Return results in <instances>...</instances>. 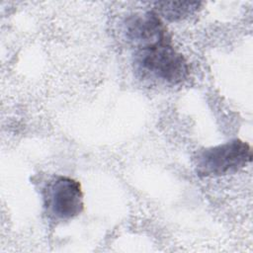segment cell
I'll use <instances>...</instances> for the list:
<instances>
[{"instance_id":"obj_1","label":"cell","mask_w":253,"mask_h":253,"mask_svg":"<svg viewBox=\"0 0 253 253\" xmlns=\"http://www.w3.org/2000/svg\"><path fill=\"white\" fill-rule=\"evenodd\" d=\"M134 64L142 75L171 84L181 83L189 74L187 61L170 41L136 49Z\"/></svg>"},{"instance_id":"obj_2","label":"cell","mask_w":253,"mask_h":253,"mask_svg":"<svg viewBox=\"0 0 253 253\" xmlns=\"http://www.w3.org/2000/svg\"><path fill=\"white\" fill-rule=\"evenodd\" d=\"M251 160L250 145L240 139H233L199 151L194 158V167L200 177H219L236 173Z\"/></svg>"},{"instance_id":"obj_3","label":"cell","mask_w":253,"mask_h":253,"mask_svg":"<svg viewBox=\"0 0 253 253\" xmlns=\"http://www.w3.org/2000/svg\"><path fill=\"white\" fill-rule=\"evenodd\" d=\"M44 206L56 218L69 219L83 210V193L79 182L66 176H55L45 186Z\"/></svg>"},{"instance_id":"obj_4","label":"cell","mask_w":253,"mask_h":253,"mask_svg":"<svg viewBox=\"0 0 253 253\" xmlns=\"http://www.w3.org/2000/svg\"><path fill=\"white\" fill-rule=\"evenodd\" d=\"M124 34L136 49L170 41L160 17L153 11L127 17L124 22Z\"/></svg>"},{"instance_id":"obj_5","label":"cell","mask_w":253,"mask_h":253,"mask_svg":"<svg viewBox=\"0 0 253 253\" xmlns=\"http://www.w3.org/2000/svg\"><path fill=\"white\" fill-rule=\"evenodd\" d=\"M201 6L200 2H177L164 1L154 4V13L168 21L182 20L195 13Z\"/></svg>"}]
</instances>
